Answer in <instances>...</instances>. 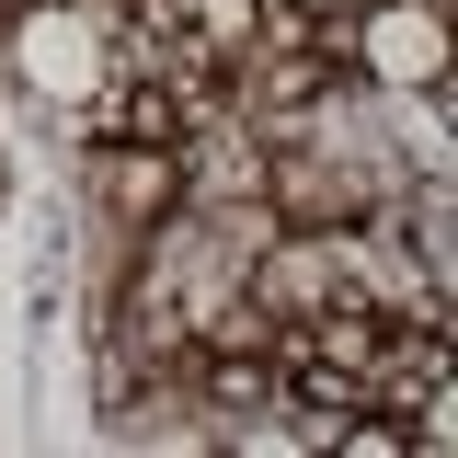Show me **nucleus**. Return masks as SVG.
I'll use <instances>...</instances> for the list:
<instances>
[{
	"instance_id": "1",
	"label": "nucleus",
	"mask_w": 458,
	"mask_h": 458,
	"mask_svg": "<svg viewBox=\"0 0 458 458\" xmlns=\"http://www.w3.org/2000/svg\"><path fill=\"white\" fill-rule=\"evenodd\" d=\"M0 57H12V81H23L35 104L81 114L114 69H126V12H114V0H12V12H0Z\"/></svg>"
},
{
	"instance_id": "2",
	"label": "nucleus",
	"mask_w": 458,
	"mask_h": 458,
	"mask_svg": "<svg viewBox=\"0 0 458 458\" xmlns=\"http://www.w3.org/2000/svg\"><path fill=\"white\" fill-rule=\"evenodd\" d=\"M344 69L367 81V92H447V0H355V23H344Z\"/></svg>"
},
{
	"instance_id": "3",
	"label": "nucleus",
	"mask_w": 458,
	"mask_h": 458,
	"mask_svg": "<svg viewBox=\"0 0 458 458\" xmlns=\"http://www.w3.org/2000/svg\"><path fill=\"white\" fill-rule=\"evenodd\" d=\"M92 195H104V229H149L195 195L183 172V138H104L92 149Z\"/></svg>"
},
{
	"instance_id": "4",
	"label": "nucleus",
	"mask_w": 458,
	"mask_h": 458,
	"mask_svg": "<svg viewBox=\"0 0 458 458\" xmlns=\"http://www.w3.org/2000/svg\"><path fill=\"white\" fill-rule=\"evenodd\" d=\"M276 12H298V23H344L355 0H276Z\"/></svg>"
}]
</instances>
